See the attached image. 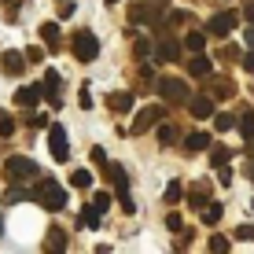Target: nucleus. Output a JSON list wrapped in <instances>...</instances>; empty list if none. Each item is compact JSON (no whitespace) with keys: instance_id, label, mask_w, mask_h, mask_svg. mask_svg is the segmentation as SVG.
<instances>
[{"instance_id":"obj_30","label":"nucleus","mask_w":254,"mask_h":254,"mask_svg":"<svg viewBox=\"0 0 254 254\" xmlns=\"http://www.w3.org/2000/svg\"><path fill=\"white\" fill-rule=\"evenodd\" d=\"M26 195H30V191H22V188H7V191H4V203L11 206V203H19V199H26Z\"/></svg>"},{"instance_id":"obj_32","label":"nucleus","mask_w":254,"mask_h":254,"mask_svg":"<svg viewBox=\"0 0 254 254\" xmlns=\"http://www.w3.org/2000/svg\"><path fill=\"white\" fill-rule=\"evenodd\" d=\"M92 206H96V210H100V214H103V210H107V206H111V191H96V199H92Z\"/></svg>"},{"instance_id":"obj_36","label":"nucleus","mask_w":254,"mask_h":254,"mask_svg":"<svg viewBox=\"0 0 254 254\" xmlns=\"http://www.w3.org/2000/svg\"><path fill=\"white\" fill-rule=\"evenodd\" d=\"M236 240H254V225H240V229H236Z\"/></svg>"},{"instance_id":"obj_4","label":"nucleus","mask_w":254,"mask_h":254,"mask_svg":"<svg viewBox=\"0 0 254 254\" xmlns=\"http://www.w3.org/2000/svg\"><path fill=\"white\" fill-rule=\"evenodd\" d=\"M70 48H74V56L81 59V63H92V59L100 56V41H96V33H89V30L74 33V41H70Z\"/></svg>"},{"instance_id":"obj_42","label":"nucleus","mask_w":254,"mask_h":254,"mask_svg":"<svg viewBox=\"0 0 254 254\" xmlns=\"http://www.w3.org/2000/svg\"><path fill=\"white\" fill-rule=\"evenodd\" d=\"M243 70H247V74H254V52H247V56H243Z\"/></svg>"},{"instance_id":"obj_19","label":"nucleus","mask_w":254,"mask_h":254,"mask_svg":"<svg viewBox=\"0 0 254 254\" xmlns=\"http://www.w3.org/2000/svg\"><path fill=\"white\" fill-rule=\"evenodd\" d=\"M162 199H166V206L181 203V199H185V185H181V181H170V185H166V191H162Z\"/></svg>"},{"instance_id":"obj_2","label":"nucleus","mask_w":254,"mask_h":254,"mask_svg":"<svg viewBox=\"0 0 254 254\" xmlns=\"http://www.w3.org/2000/svg\"><path fill=\"white\" fill-rule=\"evenodd\" d=\"M37 162L33 159H26V155H11V159L4 162V177L11 181V185H22V181H30V177H37Z\"/></svg>"},{"instance_id":"obj_33","label":"nucleus","mask_w":254,"mask_h":254,"mask_svg":"<svg viewBox=\"0 0 254 254\" xmlns=\"http://www.w3.org/2000/svg\"><path fill=\"white\" fill-rule=\"evenodd\" d=\"M188 203H191V206L206 203V188H203V185H195V188H191V195H188Z\"/></svg>"},{"instance_id":"obj_15","label":"nucleus","mask_w":254,"mask_h":254,"mask_svg":"<svg viewBox=\"0 0 254 254\" xmlns=\"http://www.w3.org/2000/svg\"><path fill=\"white\" fill-rule=\"evenodd\" d=\"M188 74H191V77H206V74H214V66H210V59L203 56V52H191Z\"/></svg>"},{"instance_id":"obj_44","label":"nucleus","mask_w":254,"mask_h":254,"mask_svg":"<svg viewBox=\"0 0 254 254\" xmlns=\"http://www.w3.org/2000/svg\"><path fill=\"white\" fill-rule=\"evenodd\" d=\"M0 236H4V214H0Z\"/></svg>"},{"instance_id":"obj_8","label":"nucleus","mask_w":254,"mask_h":254,"mask_svg":"<svg viewBox=\"0 0 254 254\" xmlns=\"http://www.w3.org/2000/svg\"><path fill=\"white\" fill-rule=\"evenodd\" d=\"M0 70H4L7 77H19L26 70V52H4V56H0Z\"/></svg>"},{"instance_id":"obj_18","label":"nucleus","mask_w":254,"mask_h":254,"mask_svg":"<svg viewBox=\"0 0 254 254\" xmlns=\"http://www.w3.org/2000/svg\"><path fill=\"white\" fill-rule=\"evenodd\" d=\"M45 251H66V232H63V229H48Z\"/></svg>"},{"instance_id":"obj_34","label":"nucleus","mask_w":254,"mask_h":254,"mask_svg":"<svg viewBox=\"0 0 254 254\" xmlns=\"http://www.w3.org/2000/svg\"><path fill=\"white\" fill-rule=\"evenodd\" d=\"M11 133H15V122L7 115H0V136H11Z\"/></svg>"},{"instance_id":"obj_12","label":"nucleus","mask_w":254,"mask_h":254,"mask_svg":"<svg viewBox=\"0 0 254 254\" xmlns=\"http://www.w3.org/2000/svg\"><path fill=\"white\" fill-rule=\"evenodd\" d=\"M41 96H45V85H22V89L15 92V103H19V107H37Z\"/></svg>"},{"instance_id":"obj_24","label":"nucleus","mask_w":254,"mask_h":254,"mask_svg":"<svg viewBox=\"0 0 254 254\" xmlns=\"http://www.w3.org/2000/svg\"><path fill=\"white\" fill-rule=\"evenodd\" d=\"M236 126V118L229 115V111H221V115H214V129L217 133H225V129H232Z\"/></svg>"},{"instance_id":"obj_20","label":"nucleus","mask_w":254,"mask_h":254,"mask_svg":"<svg viewBox=\"0 0 254 254\" xmlns=\"http://www.w3.org/2000/svg\"><path fill=\"white\" fill-rule=\"evenodd\" d=\"M70 185H74V188H92V173L89 170H74V173H70Z\"/></svg>"},{"instance_id":"obj_43","label":"nucleus","mask_w":254,"mask_h":254,"mask_svg":"<svg viewBox=\"0 0 254 254\" xmlns=\"http://www.w3.org/2000/svg\"><path fill=\"white\" fill-rule=\"evenodd\" d=\"M247 45L254 48V26H251V30H247Z\"/></svg>"},{"instance_id":"obj_1","label":"nucleus","mask_w":254,"mask_h":254,"mask_svg":"<svg viewBox=\"0 0 254 254\" xmlns=\"http://www.w3.org/2000/svg\"><path fill=\"white\" fill-rule=\"evenodd\" d=\"M33 199H37L45 210H63L66 206V191L56 185V181H37V188L30 191Z\"/></svg>"},{"instance_id":"obj_38","label":"nucleus","mask_w":254,"mask_h":254,"mask_svg":"<svg viewBox=\"0 0 254 254\" xmlns=\"http://www.w3.org/2000/svg\"><path fill=\"white\" fill-rule=\"evenodd\" d=\"M221 59H229V63H232V59H240V48H236V45H225V48H221Z\"/></svg>"},{"instance_id":"obj_46","label":"nucleus","mask_w":254,"mask_h":254,"mask_svg":"<svg viewBox=\"0 0 254 254\" xmlns=\"http://www.w3.org/2000/svg\"><path fill=\"white\" fill-rule=\"evenodd\" d=\"M251 173H254V166H251Z\"/></svg>"},{"instance_id":"obj_14","label":"nucleus","mask_w":254,"mask_h":254,"mask_svg":"<svg viewBox=\"0 0 254 254\" xmlns=\"http://www.w3.org/2000/svg\"><path fill=\"white\" fill-rule=\"evenodd\" d=\"M188 111H191V118H210L214 115V100H210V96H191Z\"/></svg>"},{"instance_id":"obj_6","label":"nucleus","mask_w":254,"mask_h":254,"mask_svg":"<svg viewBox=\"0 0 254 254\" xmlns=\"http://www.w3.org/2000/svg\"><path fill=\"white\" fill-rule=\"evenodd\" d=\"M48 151L56 162H66L70 159V140H66V129L63 126H52L48 129Z\"/></svg>"},{"instance_id":"obj_31","label":"nucleus","mask_w":254,"mask_h":254,"mask_svg":"<svg viewBox=\"0 0 254 254\" xmlns=\"http://www.w3.org/2000/svg\"><path fill=\"white\" fill-rule=\"evenodd\" d=\"M210 251H214V254H225V251H229V240H225V236H210Z\"/></svg>"},{"instance_id":"obj_23","label":"nucleus","mask_w":254,"mask_h":254,"mask_svg":"<svg viewBox=\"0 0 254 254\" xmlns=\"http://www.w3.org/2000/svg\"><path fill=\"white\" fill-rule=\"evenodd\" d=\"M173 140H181L177 129H173V126H159V144H162V147H170Z\"/></svg>"},{"instance_id":"obj_13","label":"nucleus","mask_w":254,"mask_h":254,"mask_svg":"<svg viewBox=\"0 0 254 254\" xmlns=\"http://www.w3.org/2000/svg\"><path fill=\"white\" fill-rule=\"evenodd\" d=\"M133 103H136L133 92H111V96H107V107L115 111V115H129V111H133Z\"/></svg>"},{"instance_id":"obj_11","label":"nucleus","mask_w":254,"mask_h":254,"mask_svg":"<svg viewBox=\"0 0 254 254\" xmlns=\"http://www.w3.org/2000/svg\"><path fill=\"white\" fill-rule=\"evenodd\" d=\"M181 41H173V37H162L159 45H155V59H159V63H173V59L181 56Z\"/></svg>"},{"instance_id":"obj_22","label":"nucleus","mask_w":254,"mask_h":254,"mask_svg":"<svg viewBox=\"0 0 254 254\" xmlns=\"http://www.w3.org/2000/svg\"><path fill=\"white\" fill-rule=\"evenodd\" d=\"M203 45H206V33H199V30L185 37V48H188V52H203Z\"/></svg>"},{"instance_id":"obj_3","label":"nucleus","mask_w":254,"mask_h":254,"mask_svg":"<svg viewBox=\"0 0 254 254\" xmlns=\"http://www.w3.org/2000/svg\"><path fill=\"white\" fill-rule=\"evenodd\" d=\"M103 173H107V177H111V185H115L122 210H126V214H136V203L129 199V177H126V170H122L118 162H107V170H103Z\"/></svg>"},{"instance_id":"obj_10","label":"nucleus","mask_w":254,"mask_h":254,"mask_svg":"<svg viewBox=\"0 0 254 254\" xmlns=\"http://www.w3.org/2000/svg\"><path fill=\"white\" fill-rule=\"evenodd\" d=\"M159 118H162V107H144V111L136 115V122H133V129H129V133H136V136L147 133V129H151Z\"/></svg>"},{"instance_id":"obj_16","label":"nucleus","mask_w":254,"mask_h":254,"mask_svg":"<svg viewBox=\"0 0 254 254\" xmlns=\"http://www.w3.org/2000/svg\"><path fill=\"white\" fill-rule=\"evenodd\" d=\"M203 147H210V133L199 129V133H188V136H185V151H188V155H199Z\"/></svg>"},{"instance_id":"obj_5","label":"nucleus","mask_w":254,"mask_h":254,"mask_svg":"<svg viewBox=\"0 0 254 254\" xmlns=\"http://www.w3.org/2000/svg\"><path fill=\"white\" fill-rule=\"evenodd\" d=\"M236 26H240V15H236V11H217L214 19L206 22V33H210V37H229Z\"/></svg>"},{"instance_id":"obj_27","label":"nucleus","mask_w":254,"mask_h":254,"mask_svg":"<svg viewBox=\"0 0 254 254\" xmlns=\"http://www.w3.org/2000/svg\"><path fill=\"white\" fill-rule=\"evenodd\" d=\"M133 56H136V59L151 56V41H147V37H136V41H133Z\"/></svg>"},{"instance_id":"obj_9","label":"nucleus","mask_w":254,"mask_h":254,"mask_svg":"<svg viewBox=\"0 0 254 254\" xmlns=\"http://www.w3.org/2000/svg\"><path fill=\"white\" fill-rule=\"evenodd\" d=\"M206 81H210V100H229V96H236L232 77H214V74H206Z\"/></svg>"},{"instance_id":"obj_28","label":"nucleus","mask_w":254,"mask_h":254,"mask_svg":"<svg viewBox=\"0 0 254 254\" xmlns=\"http://www.w3.org/2000/svg\"><path fill=\"white\" fill-rule=\"evenodd\" d=\"M221 210H225L221 203H210L206 214H203V221H206V225H217V221H221Z\"/></svg>"},{"instance_id":"obj_25","label":"nucleus","mask_w":254,"mask_h":254,"mask_svg":"<svg viewBox=\"0 0 254 254\" xmlns=\"http://www.w3.org/2000/svg\"><path fill=\"white\" fill-rule=\"evenodd\" d=\"M225 162H229V147H210V166H217V170H221Z\"/></svg>"},{"instance_id":"obj_29","label":"nucleus","mask_w":254,"mask_h":254,"mask_svg":"<svg viewBox=\"0 0 254 254\" xmlns=\"http://www.w3.org/2000/svg\"><path fill=\"white\" fill-rule=\"evenodd\" d=\"M129 22H147V4H133L129 7Z\"/></svg>"},{"instance_id":"obj_37","label":"nucleus","mask_w":254,"mask_h":254,"mask_svg":"<svg viewBox=\"0 0 254 254\" xmlns=\"http://www.w3.org/2000/svg\"><path fill=\"white\" fill-rule=\"evenodd\" d=\"M92 162L100 166V170H107V155H103V147H92Z\"/></svg>"},{"instance_id":"obj_41","label":"nucleus","mask_w":254,"mask_h":254,"mask_svg":"<svg viewBox=\"0 0 254 254\" xmlns=\"http://www.w3.org/2000/svg\"><path fill=\"white\" fill-rule=\"evenodd\" d=\"M170 22H191V15H188V11H173Z\"/></svg>"},{"instance_id":"obj_17","label":"nucleus","mask_w":254,"mask_h":254,"mask_svg":"<svg viewBox=\"0 0 254 254\" xmlns=\"http://www.w3.org/2000/svg\"><path fill=\"white\" fill-rule=\"evenodd\" d=\"M41 41H45V45L56 52L59 45H63V37H59V26H56V22H45V26H41Z\"/></svg>"},{"instance_id":"obj_26","label":"nucleus","mask_w":254,"mask_h":254,"mask_svg":"<svg viewBox=\"0 0 254 254\" xmlns=\"http://www.w3.org/2000/svg\"><path fill=\"white\" fill-rule=\"evenodd\" d=\"M240 133H243V140L254 136V111H247V115L240 118Z\"/></svg>"},{"instance_id":"obj_45","label":"nucleus","mask_w":254,"mask_h":254,"mask_svg":"<svg viewBox=\"0 0 254 254\" xmlns=\"http://www.w3.org/2000/svg\"><path fill=\"white\" fill-rule=\"evenodd\" d=\"M107 4H118V0H107Z\"/></svg>"},{"instance_id":"obj_7","label":"nucleus","mask_w":254,"mask_h":254,"mask_svg":"<svg viewBox=\"0 0 254 254\" xmlns=\"http://www.w3.org/2000/svg\"><path fill=\"white\" fill-rule=\"evenodd\" d=\"M159 96L170 103H188V85L181 77H159Z\"/></svg>"},{"instance_id":"obj_40","label":"nucleus","mask_w":254,"mask_h":254,"mask_svg":"<svg viewBox=\"0 0 254 254\" xmlns=\"http://www.w3.org/2000/svg\"><path fill=\"white\" fill-rule=\"evenodd\" d=\"M70 15H74V4L63 0V4H59V19H70Z\"/></svg>"},{"instance_id":"obj_35","label":"nucleus","mask_w":254,"mask_h":254,"mask_svg":"<svg viewBox=\"0 0 254 254\" xmlns=\"http://www.w3.org/2000/svg\"><path fill=\"white\" fill-rule=\"evenodd\" d=\"M166 229H170V232H181V214H173V210H170V214H166Z\"/></svg>"},{"instance_id":"obj_39","label":"nucleus","mask_w":254,"mask_h":254,"mask_svg":"<svg viewBox=\"0 0 254 254\" xmlns=\"http://www.w3.org/2000/svg\"><path fill=\"white\" fill-rule=\"evenodd\" d=\"M26 59H30V63H41V59H45V48H26Z\"/></svg>"},{"instance_id":"obj_21","label":"nucleus","mask_w":254,"mask_h":254,"mask_svg":"<svg viewBox=\"0 0 254 254\" xmlns=\"http://www.w3.org/2000/svg\"><path fill=\"white\" fill-rule=\"evenodd\" d=\"M77 225H85V229H96V225H100V210H96V206H85V214L77 217Z\"/></svg>"}]
</instances>
